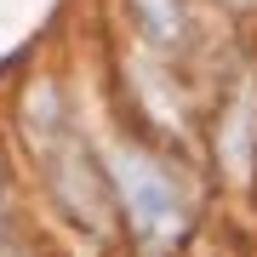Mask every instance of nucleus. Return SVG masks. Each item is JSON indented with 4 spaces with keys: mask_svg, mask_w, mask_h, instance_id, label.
Returning a JSON list of instances; mask_svg holds the SVG:
<instances>
[{
    "mask_svg": "<svg viewBox=\"0 0 257 257\" xmlns=\"http://www.w3.org/2000/svg\"><path fill=\"white\" fill-rule=\"evenodd\" d=\"M109 177L120 189V206H126L132 229L149 240H172L183 229V200H177V183L160 172L149 155H132V149H114L109 155Z\"/></svg>",
    "mask_w": 257,
    "mask_h": 257,
    "instance_id": "1",
    "label": "nucleus"
},
{
    "mask_svg": "<svg viewBox=\"0 0 257 257\" xmlns=\"http://www.w3.org/2000/svg\"><path fill=\"white\" fill-rule=\"evenodd\" d=\"M251 138H257V92H246V114H240L234 126H223V160H229L234 172H246Z\"/></svg>",
    "mask_w": 257,
    "mask_h": 257,
    "instance_id": "2",
    "label": "nucleus"
},
{
    "mask_svg": "<svg viewBox=\"0 0 257 257\" xmlns=\"http://www.w3.org/2000/svg\"><path fill=\"white\" fill-rule=\"evenodd\" d=\"M138 23L155 40H172L183 29V0H138Z\"/></svg>",
    "mask_w": 257,
    "mask_h": 257,
    "instance_id": "3",
    "label": "nucleus"
}]
</instances>
